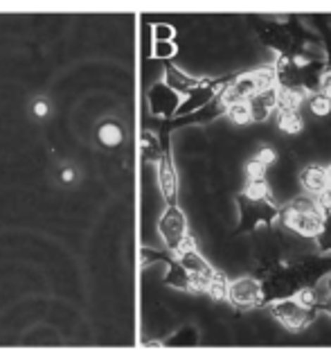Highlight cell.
<instances>
[{
  "instance_id": "1",
  "label": "cell",
  "mask_w": 331,
  "mask_h": 361,
  "mask_svg": "<svg viewBox=\"0 0 331 361\" xmlns=\"http://www.w3.org/2000/svg\"><path fill=\"white\" fill-rule=\"evenodd\" d=\"M323 219H325V212L318 206V199L304 192V195H298L289 203L280 206L277 224L282 228L306 237V240H316L318 233L323 228Z\"/></svg>"
},
{
  "instance_id": "29",
  "label": "cell",
  "mask_w": 331,
  "mask_h": 361,
  "mask_svg": "<svg viewBox=\"0 0 331 361\" xmlns=\"http://www.w3.org/2000/svg\"><path fill=\"white\" fill-rule=\"evenodd\" d=\"M327 312L331 314V302H327Z\"/></svg>"
},
{
  "instance_id": "17",
  "label": "cell",
  "mask_w": 331,
  "mask_h": 361,
  "mask_svg": "<svg viewBox=\"0 0 331 361\" xmlns=\"http://www.w3.org/2000/svg\"><path fill=\"white\" fill-rule=\"evenodd\" d=\"M266 174H268V165L261 163L257 156H253L246 163V178H266Z\"/></svg>"
},
{
  "instance_id": "9",
  "label": "cell",
  "mask_w": 331,
  "mask_h": 361,
  "mask_svg": "<svg viewBox=\"0 0 331 361\" xmlns=\"http://www.w3.org/2000/svg\"><path fill=\"white\" fill-rule=\"evenodd\" d=\"M250 113H253V122H266L273 113H277V88L264 90L250 97Z\"/></svg>"
},
{
  "instance_id": "25",
  "label": "cell",
  "mask_w": 331,
  "mask_h": 361,
  "mask_svg": "<svg viewBox=\"0 0 331 361\" xmlns=\"http://www.w3.org/2000/svg\"><path fill=\"white\" fill-rule=\"evenodd\" d=\"M318 90H320L323 95H327L331 99V73H327L323 77V82H320V86H318Z\"/></svg>"
},
{
  "instance_id": "6",
  "label": "cell",
  "mask_w": 331,
  "mask_h": 361,
  "mask_svg": "<svg viewBox=\"0 0 331 361\" xmlns=\"http://www.w3.org/2000/svg\"><path fill=\"white\" fill-rule=\"evenodd\" d=\"M158 228H161V235L165 244L171 248V251H178V248L187 242V221H185V214H182L176 206H169L165 210V214L161 217V224H158Z\"/></svg>"
},
{
  "instance_id": "19",
  "label": "cell",
  "mask_w": 331,
  "mask_h": 361,
  "mask_svg": "<svg viewBox=\"0 0 331 361\" xmlns=\"http://www.w3.org/2000/svg\"><path fill=\"white\" fill-rule=\"evenodd\" d=\"M154 54H156V56H161V59H167V56L176 54V45L171 43V41H156V45H154Z\"/></svg>"
},
{
  "instance_id": "16",
  "label": "cell",
  "mask_w": 331,
  "mask_h": 361,
  "mask_svg": "<svg viewBox=\"0 0 331 361\" xmlns=\"http://www.w3.org/2000/svg\"><path fill=\"white\" fill-rule=\"evenodd\" d=\"M316 251L318 253H331V212H325L323 219V228L318 233V237L313 240Z\"/></svg>"
},
{
  "instance_id": "3",
  "label": "cell",
  "mask_w": 331,
  "mask_h": 361,
  "mask_svg": "<svg viewBox=\"0 0 331 361\" xmlns=\"http://www.w3.org/2000/svg\"><path fill=\"white\" fill-rule=\"evenodd\" d=\"M270 307V316L275 319L280 325L287 327L289 332H302L306 330L316 319L318 314H320V310L316 307H306L304 302H300L298 298H284V300H277L268 305Z\"/></svg>"
},
{
  "instance_id": "10",
  "label": "cell",
  "mask_w": 331,
  "mask_h": 361,
  "mask_svg": "<svg viewBox=\"0 0 331 361\" xmlns=\"http://www.w3.org/2000/svg\"><path fill=\"white\" fill-rule=\"evenodd\" d=\"M158 180H161V190L165 199L169 201V206H174L176 195H178V180H176V169L171 165V158L163 156L158 161Z\"/></svg>"
},
{
  "instance_id": "13",
  "label": "cell",
  "mask_w": 331,
  "mask_h": 361,
  "mask_svg": "<svg viewBox=\"0 0 331 361\" xmlns=\"http://www.w3.org/2000/svg\"><path fill=\"white\" fill-rule=\"evenodd\" d=\"M225 116L230 118L237 127H246V124L253 122V113H250L248 102H232V104H227Z\"/></svg>"
},
{
  "instance_id": "8",
  "label": "cell",
  "mask_w": 331,
  "mask_h": 361,
  "mask_svg": "<svg viewBox=\"0 0 331 361\" xmlns=\"http://www.w3.org/2000/svg\"><path fill=\"white\" fill-rule=\"evenodd\" d=\"M300 185H302V190L306 192V195L318 197L323 190L329 188V169L325 165H320V163H311V165L302 167Z\"/></svg>"
},
{
  "instance_id": "11",
  "label": "cell",
  "mask_w": 331,
  "mask_h": 361,
  "mask_svg": "<svg viewBox=\"0 0 331 361\" xmlns=\"http://www.w3.org/2000/svg\"><path fill=\"white\" fill-rule=\"evenodd\" d=\"M275 116H277V127H280V131H284V133L295 135V133H300L302 127H304L302 113H300V111H295V109L277 111Z\"/></svg>"
},
{
  "instance_id": "18",
  "label": "cell",
  "mask_w": 331,
  "mask_h": 361,
  "mask_svg": "<svg viewBox=\"0 0 331 361\" xmlns=\"http://www.w3.org/2000/svg\"><path fill=\"white\" fill-rule=\"evenodd\" d=\"M196 343H199V334H196V330H192V327L182 330L178 336H174L169 341V345H196Z\"/></svg>"
},
{
  "instance_id": "22",
  "label": "cell",
  "mask_w": 331,
  "mask_h": 361,
  "mask_svg": "<svg viewBox=\"0 0 331 361\" xmlns=\"http://www.w3.org/2000/svg\"><path fill=\"white\" fill-rule=\"evenodd\" d=\"M101 138H104L106 142H111V145H115V142H120L122 133H120L118 127H104V129H101Z\"/></svg>"
},
{
  "instance_id": "2",
  "label": "cell",
  "mask_w": 331,
  "mask_h": 361,
  "mask_svg": "<svg viewBox=\"0 0 331 361\" xmlns=\"http://www.w3.org/2000/svg\"><path fill=\"white\" fill-rule=\"evenodd\" d=\"M237 208H239V224L235 228V235L270 228L280 219V206H275V199H250L244 192H239Z\"/></svg>"
},
{
  "instance_id": "21",
  "label": "cell",
  "mask_w": 331,
  "mask_h": 361,
  "mask_svg": "<svg viewBox=\"0 0 331 361\" xmlns=\"http://www.w3.org/2000/svg\"><path fill=\"white\" fill-rule=\"evenodd\" d=\"M316 199H318V206H320L323 212H331V185L327 190H323Z\"/></svg>"
},
{
  "instance_id": "26",
  "label": "cell",
  "mask_w": 331,
  "mask_h": 361,
  "mask_svg": "<svg viewBox=\"0 0 331 361\" xmlns=\"http://www.w3.org/2000/svg\"><path fill=\"white\" fill-rule=\"evenodd\" d=\"M34 111H37V116H45V113H48V106H45L43 102H37V106H34Z\"/></svg>"
},
{
  "instance_id": "12",
  "label": "cell",
  "mask_w": 331,
  "mask_h": 361,
  "mask_svg": "<svg viewBox=\"0 0 331 361\" xmlns=\"http://www.w3.org/2000/svg\"><path fill=\"white\" fill-rule=\"evenodd\" d=\"M205 293H208V296L216 302L227 300V293H230V280H227V276L221 274V271H214V276L210 278L208 287H205Z\"/></svg>"
},
{
  "instance_id": "15",
  "label": "cell",
  "mask_w": 331,
  "mask_h": 361,
  "mask_svg": "<svg viewBox=\"0 0 331 361\" xmlns=\"http://www.w3.org/2000/svg\"><path fill=\"white\" fill-rule=\"evenodd\" d=\"M306 106H309L311 113H313V116H318V118L331 116V99L327 95H323L320 90H316V93H309V97H306Z\"/></svg>"
},
{
  "instance_id": "23",
  "label": "cell",
  "mask_w": 331,
  "mask_h": 361,
  "mask_svg": "<svg viewBox=\"0 0 331 361\" xmlns=\"http://www.w3.org/2000/svg\"><path fill=\"white\" fill-rule=\"evenodd\" d=\"M154 32H156V41H171V37H174V27L169 25H156Z\"/></svg>"
},
{
  "instance_id": "4",
  "label": "cell",
  "mask_w": 331,
  "mask_h": 361,
  "mask_svg": "<svg viewBox=\"0 0 331 361\" xmlns=\"http://www.w3.org/2000/svg\"><path fill=\"white\" fill-rule=\"evenodd\" d=\"M176 257H178L180 267L185 269L187 274L192 276V280H194V289H196V291H205V287H208L210 278L214 276V269H212V264L208 262V259H205V257L196 251V246H194V240H192V237H187V242L178 248V251H176Z\"/></svg>"
},
{
  "instance_id": "7",
  "label": "cell",
  "mask_w": 331,
  "mask_h": 361,
  "mask_svg": "<svg viewBox=\"0 0 331 361\" xmlns=\"http://www.w3.org/2000/svg\"><path fill=\"white\" fill-rule=\"evenodd\" d=\"M149 102H151V111L158 113V116H176V111L182 104V97L169 84H158L151 90Z\"/></svg>"
},
{
  "instance_id": "24",
  "label": "cell",
  "mask_w": 331,
  "mask_h": 361,
  "mask_svg": "<svg viewBox=\"0 0 331 361\" xmlns=\"http://www.w3.org/2000/svg\"><path fill=\"white\" fill-rule=\"evenodd\" d=\"M323 34H325V37H320V39H323L325 50H327V73H331V30H329V27H325V30H323Z\"/></svg>"
},
{
  "instance_id": "20",
  "label": "cell",
  "mask_w": 331,
  "mask_h": 361,
  "mask_svg": "<svg viewBox=\"0 0 331 361\" xmlns=\"http://www.w3.org/2000/svg\"><path fill=\"white\" fill-rule=\"evenodd\" d=\"M255 156L259 158L261 163H266L268 167H270V165H275V161H277V154H275V149H273V147H268V145L259 147Z\"/></svg>"
},
{
  "instance_id": "14",
  "label": "cell",
  "mask_w": 331,
  "mask_h": 361,
  "mask_svg": "<svg viewBox=\"0 0 331 361\" xmlns=\"http://www.w3.org/2000/svg\"><path fill=\"white\" fill-rule=\"evenodd\" d=\"M242 192L250 199H273V190L266 178H246V185Z\"/></svg>"
},
{
  "instance_id": "27",
  "label": "cell",
  "mask_w": 331,
  "mask_h": 361,
  "mask_svg": "<svg viewBox=\"0 0 331 361\" xmlns=\"http://www.w3.org/2000/svg\"><path fill=\"white\" fill-rule=\"evenodd\" d=\"M73 178V172H70V169H65V172H63V180H70Z\"/></svg>"
},
{
  "instance_id": "28",
  "label": "cell",
  "mask_w": 331,
  "mask_h": 361,
  "mask_svg": "<svg viewBox=\"0 0 331 361\" xmlns=\"http://www.w3.org/2000/svg\"><path fill=\"white\" fill-rule=\"evenodd\" d=\"M327 169H329V185H331V165H329Z\"/></svg>"
},
{
  "instance_id": "5",
  "label": "cell",
  "mask_w": 331,
  "mask_h": 361,
  "mask_svg": "<svg viewBox=\"0 0 331 361\" xmlns=\"http://www.w3.org/2000/svg\"><path fill=\"white\" fill-rule=\"evenodd\" d=\"M261 280L255 276H246V278H237L230 280V293H227V302L237 310H253L261 307Z\"/></svg>"
}]
</instances>
